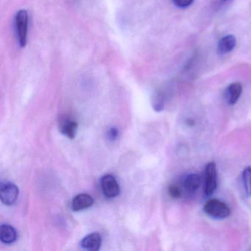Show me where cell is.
<instances>
[{
    "label": "cell",
    "instance_id": "obj_19",
    "mask_svg": "<svg viewBox=\"0 0 251 251\" xmlns=\"http://www.w3.org/2000/svg\"><path fill=\"white\" fill-rule=\"evenodd\" d=\"M224 1H226V2H227V1H230V0H224Z\"/></svg>",
    "mask_w": 251,
    "mask_h": 251
},
{
    "label": "cell",
    "instance_id": "obj_4",
    "mask_svg": "<svg viewBox=\"0 0 251 251\" xmlns=\"http://www.w3.org/2000/svg\"><path fill=\"white\" fill-rule=\"evenodd\" d=\"M217 186V171L216 164L214 162L208 163L205 170V195L207 197L211 196L215 192Z\"/></svg>",
    "mask_w": 251,
    "mask_h": 251
},
{
    "label": "cell",
    "instance_id": "obj_7",
    "mask_svg": "<svg viewBox=\"0 0 251 251\" xmlns=\"http://www.w3.org/2000/svg\"><path fill=\"white\" fill-rule=\"evenodd\" d=\"M94 204V199L87 194H80L73 198L72 201V209L74 211H80L82 210L90 208Z\"/></svg>",
    "mask_w": 251,
    "mask_h": 251
},
{
    "label": "cell",
    "instance_id": "obj_10",
    "mask_svg": "<svg viewBox=\"0 0 251 251\" xmlns=\"http://www.w3.org/2000/svg\"><path fill=\"white\" fill-rule=\"evenodd\" d=\"M242 92V85L240 83H233L226 89V98L229 105H234L240 98Z\"/></svg>",
    "mask_w": 251,
    "mask_h": 251
},
{
    "label": "cell",
    "instance_id": "obj_6",
    "mask_svg": "<svg viewBox=\"0 0 251 251\" xmlns=\"http://www.w3.org/2000/svg\"><path fill=\"white\" fill-rule=\"evenodd\" d=\"M202 179L197 173H189L185 175L181 179V184L185 189L189 193L195 192L199 189Z\"/></svg>",
    "mask_w": 251,
    "mask_h": 251
},
{
    "label": "cell",
    "instance_id": "obj_17",
    "mask_svg": "<svg viewBox=\"0 0 251 251\" xmlns=\"http://www.w3.org/2000/svg\"><path fill=\"white\" fill-rule=\"evenodd\" d=\"M118 136L119 130L117 127H111V128L108 130V133H107V137H108V140L111 141V142H114V141L117 140Z\"/></svg>",
    "mask_w": 251,
    "mask_h": 251
},
{
    "label": "cell",
    "instance_id": "obj_18",
    "mask_svg": "<svg viewBox=\"0 0 251 251\" xmlns=\"http://www.w3.org/2000/svg\"><path fill=\"white\" fill-rule=\"evenodd\" d=\"M186 125L189 126H194L195 125V122L192 119H188L186 122Z\"/></svg>",
    "mask_w": 251,
    "mask_h": 251
},
{
    "label": "cell",
    "instance_id": "obj_1",
    "mask_svg": "<svg viewBox=\"0 0 251 251\" xmlns=\"http://www.w3.org/2000/svg\"><path fill=\"white\" fill-rule=\"evenodd\" d=\"M204 211L212 218L223 220L230 215V209L227 204L217 199L208 201L204 205Z\"/></svg>",
    "mask_w": 251,
    "mask_h": 251
},
{
    "label": "cell",
    "instance_id": "obj_12",
    "mask_svg": "<svg viewBox=\"0 0 251 251\" xmlns=\"http://www.w3.org/2000/svg\"><path fill=\"white\" fill-rule=\"evenodd\" d=\"M17 239V230L13 226L2 224L0 226V239L5 244L14 243Z\"/></svg>",
    "mask_w": 251,
    "mask_h": 251
},
{
    "label": "cell",
    "instance_id": "obj_8",
    "mask_svg": "<svg viewBox=\"0 0 251 251\" xmlns=\"http://www.w3.org/2000/svg\"><path fill=\"white\" fill-rule=\"evenodd\" d=\"M102 244V237L98 233H92L82 239L80 245L83 249L90 251H99Z\"/></svg>",
    "mask_w": 251,
    "mask_h": 251
},
{
    "label": "cell",
    "instance_id": "obj_5",
    "mask_svg": "<svg viewBox=\"0 0 251 251\" xmlns=\"http://www.w3.org/2000/svg\"><path fill=\"white\" fill-rule=\"evenodd\" d=\"M101 189L102 193L106 198H114L120 193L119 183L114 176L111 175H105L100 179Z\"/></svg>",
    "mask_w": 251,
    "mask_h": 251
},
{
    "label": "cell",
    "instance_id": "obj_9",
    "mask_svg": "<svg viewBox=\"0 0 251 251\" xmlns=\"http://www.w3.org/2000/svg\"><path fill=\"white\" fill-rule=\"evenodd\" d=\"M78 124L77 122L70 119H64L60 123V131L62 134L67 136L69 139H73L77 134Z\"/></svg>",
    "mask_w": 251,
    "mask_h": 251
},
{
    "label": "cell",
    "instance_id": "obj_2",
    "mask_svg": "<svg viewBox=\"0 0 251 251\" xmlns=\"http://www.w3.org/2000/svg\"><path fill=\"white\" fill-rule=\"evenodd\" d=\"M17 39L21 48H25L27 42L28 30V14L26 10H20L17 13L15 18Z\"/></svg>",
    "mask_w": 251,
    "mask_h": 251
},
{
    "label": "cell",
    "instance_id": "obj_14",
    "mask_svg": "<svg viewBox=\"0 0 251 251\" xmlns=\"http://www.w3.org/2000/svg\"><path fill=\"white\" fill-rule=\"evenodd\" d=\"M152 108L157 112H160L164 110V99L161 94H156L152 98Z\"/></svg>",
    "mask_w": 251,
    "mask_h": 251
},
{
    "label": "cell",
    "instance_id": "obj_13",
    "mask_svg": "<svg viewBox=\"0 0 251 251\" xmlns=\"http://www.w3.org/2000/svg\"><path fill=\"white\" fill-rule=\"evenodd\" d=\"M242 182L247 196L251 197V167H248L242 173Z\"/></svg>",
    "mask_w": 251,
    "mask_h": 251
},
{
    "label": "cell",
    "instance_id": "obj_15",
    "mask_svg": "<svg viewBox=\"0 0 251 251\" xmlns=\"http://www.w3.org/2000/svg\"><path fill=\"white\" fill-rule=\"evenodd\" d=\"M168 193L170 196L174 199H178L181 196V190L176 185H170L169 186Z\"/></svg>",
    "mask_w": 251,
    "mask_h": 251
},
{
    "label": "cell",
    "instance_id": "obj_3",
    "mask_svg": "<svg viewBox=\"0 0 251 251\" xmlns=\"http://www.w3.org/2000/svg\"><path fill=\"white\" fill-rule=\"evenodd\" d=\"M19 196V189L11 182H2L0 183V198L2 203L11 205L15 203Z\"/></svg>",
    "mask_w": 251,
    "mask_h": 251
},
{
    "label": "cell",
    "instance_id": "obj_11",
    "mask_svg": "<svg viewBox=\"0 0 251 251\" xmlns=\"http://www.w3.org/2000/svg\"><path fill=\"white\" fill-rule=\"evenodd\" d=\"M236 45V39L233 35H227L220 39L217 45V52L219 54L224 55L231 52Z\"/></svg>",
    "mask_w": 251,
    "mask_h": 251
},
{
    "label": "cell",
    "instance_id": "obj_16",
    "mask_svg": "<svg viewBox=\"0 0 251 251\" xmlns=\"http://www.w3.org/2000/svg\"><path fill=\"white\" fill-rule=\"evenodd\" d=\"M194 0H173V3L176 6L180 8H186L190 6Z\"/></svg>",
    "mask_w": 251,
    "mask_h": 251
}]
</instances>
